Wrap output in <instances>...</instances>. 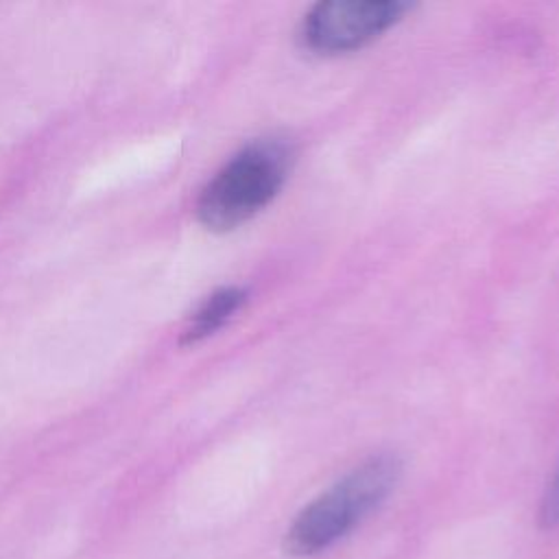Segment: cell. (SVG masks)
I'll use <instances>...</instances> for the list:
<instances>
[{
	"label": "cell",
	"mask_w": 559,
	"mask_h": 559,
	"mask_svg": "<svg viewBox=\"0 0 559 559\" xmlns=\"http://www.w3.org/2000/svg\"><path fill=\"white\" fill-rule=\"evenodd\" d=\"M249 293L240 286H225L214 290L192 314L183 330V343H199L218 332L247 301Z\"/></svg>",
	"instance_id": "277c9868"
},
{
	"label": "cell",
	"mask_w": 559,
	"mask_h": 559,
	"mask_svg": "<svg viewBox=\"0 0 559 559\" xmlns=\"http://www.w3.org/2000/svg\"><path fill=\"white\" fill-rule=\"evenodd\" d=\"M539 524L542 528L559 526V465L555 467L539 504Z\"/></svg>",
	"instance_id": "5b68a950"
},
{
	"label": "cell",
	"mask_w": 559,
	"mask_h": 559,
	"mask_svg": "<svg viewBox=\"0 0 559 559\" xmlns=\"http://www.w3.org/2000/svg\"><path fill=\"white\" fill-rule=\"evenodd\" d=\"M293 159V148L282 138L251 140L201 190L199 221L212 231L240 227L280 194Z\"/></svg>",
	"instance_id": "7a4b0ae2"
},
{
	"label": "cell",
	"mask_w": 559,
	"mask_h": 559,
	"mask_svg": "<svg viewBox=\"0 0 559 559\" xmlns=\"http://www.w3.org/2000/svg\"><path fill=\"white\" fill-rule=\"evenodd\" d=\"M400 476L402 461L395 454L365 459L297 513L284 537L286 552L312 557L334 546L389 498Z\"/></svg>",
	"instance_id": "6da1fadb"
},
{
	"label": "cell",
	"mask_w": 559,
	"mask_h": 559,
	"mask_svg": "<svg viewBox=\"0 0 559 559\" xmlns=\"http://www.w3.org/2000/svg\"><path fill=\"white\" fill-rule=\"evenodd\" d=\"M411 9L408 0H325L304 15L299 35L312 52H349L378 39Z\"/></svg>",
	"instance_id": "3957f363"
}]
</instances>
